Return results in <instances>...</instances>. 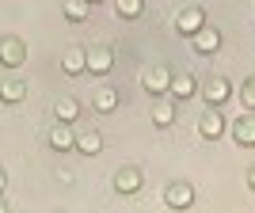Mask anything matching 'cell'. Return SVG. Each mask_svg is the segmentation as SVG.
Masks as SVG:
<instances>
[{"label": "cell", "mask_w": 255, "mask_h": 213, "mask_svg": "<svg viewBox=\"0 0 255 213\" xmlns=\"http://www.w3.org/2000/svg\"><path fill=\"white\" fill-rule=\"evenodd\" d=\"M194 92H198V84H194V76H191V73H183V76H171L168 99H191Z\"/></svg>", "instance_id": "cell-13"}, {"label": "cell", "mask_w": 255, "mask_h": 213, "mask_svg": "<svg viewBox=\"0 0 255 213\" xmlns=\"http://www.w3.org/2000/svg\"><path fill=\"white\" fill-rule=\"evenodd\" d=\"M115 191L118 194H137L141 191V171L137 168H118L115 171Z\"/></svg>", "instance_id": "cell-8"}, {"label": "cell", "mask_w": 255, "mask_h": 213, "mask_svg": "<svg viewBox=\"0 0 255 213\" xmlns=\"http://www.w3.org/2000/svg\"><path fill=\"white\" fill-rule=\"evenodd\" d=\"M240 99H244L248 110H255V76H248V80H244V88H240Z\"/></svg>", "instance_id": "cell-21"}, {"label": "cell", "mask_w": 255, "mask_h": 213, "mask_svg": "<svg viewBox=\"0 0 255 213\" xmlns=\"http://www.w3.org/2000/svg\"><path fill=\"white\" fill-rule=\"evenodd\" d=\"M0 213H8V206H4V194H0Z\"/></svg>", "instance_id": "cell-24"}, {"label": "cell", "mask_w": 255, "mask_h": 213, "mask_svg": "<svg viewBox=\"0 0 255 213\" xmlns=\"http://www.w3.org/2000/svg\"><path fill=\"white\" fill-rule=\"evenodd\" d=\"M4 187H8V175H4V168H0V194H4Z\"/></svg>", "instance_id": "cell-22"}, {"label": "cell", "mask_w": 255, "mask_h": 213, "mask_svg": "<svg viewBox=\"0 0 255 213\" xmlns=\"http://www.w3.org/2000/svg\"><path fill=\"white\" fill-rule=\"evenodd\" d=\"M50 145H53L57 152H69V149L76 145V133H73V126H61V122H57V126L50 129Z\"/></svg>", "instance_id": "cell-15"}, {"label": "cell", "mask_w": 255, "mask_h": 213, "mask_svg": "<svg viewBox=\"0 0 255 213\" xmlns=\"http://www.w3.org/2000/svg\"><path fill=\"white\" fill-rule=\"evenodd\" d=\"M202 96H206V103H210V106H221L225 99L233 96V88H229V80H225V76H213L210 84H206Z\"/></svg>", "instance_id": "cell-11"}, {"label": "cell", "mask_w": 255, "mask_h": 213, "mask_svg": "<svg viewBox=\"0 0 255 213\" xmlns=\"http://www.w3.org/2000/svg\"><path fill=\"white\" fill-rule=\"evenodd\" d=\"M111 65H115V50H111V46H92V50H88V69L96 76L111 73Z\"/></svg>", "instance_id": "cell-6"}, {"label": "cell", "mask_w": 255, "mask_h": 213, "mask_svg": "<svg viewBox=\"0 0 255 213\" xmlns=\"http://www.w3.org/2000/svg\"><path fill=\"white\" fill-rule=\"evenodd\" d=\"M152 122L156 126H171L175 122V99H168V96L152 99Z\"/></svg>", "instance_id": "cell-12"}, {"label": "cell", "mask_w": 255, "mask_h": 213, "mask_svg": "<svg viewBox=\"0 0 255 213\" xmlns=\"http://www.w3.org/2000/svg\"><path fill=\"white\" fill-rule=\"evenodd\" d=\"M53 114H57V122H61V126H73L76 114H80V103H76V99H69V96H61L57 103H53Z\"/></svg>", "instance_id": "cell-14"}, {"label": "cell", "mask_w": 255, "mask_h": 213, "mask_svg": "<svg viewBox=\"0 0 255 213\" xmlns=\"http://www.w3.org/2000/svg\"><path fill=\"white\" fill-rule=\"evenodd\" d=\"M202 27H206V11H202V8H183L179 15H175V31L187 34V38H191V34H198Z\"/></svg>", "instance_id": "cell-4"}, {"label": "cell", "mask_w": 255, "mask_h": 213, "mask_svg": "<svg viewBox=\"0 0 255 213\" xmlns=\"http://www.w3.org/2000/svg\"><path fill=\"white\" fill-rule=\"evenodd\" d=\"M76 149L84 152V156H96V152L103 149V137H99L96 129H88V133H80V137H76Z\"/></svg>", "instance_id": "cell-17"}, {"label": "cell", "mask_w": 255, "mask_h": 213, "mask_svg": "<svg viewBox=\"0 0 255 213\" xmlns=\"http://www.w3.org/2000/svg\"><path fill=\"white\" fill-rule=\"evenodd\" d=\"M115 8H118V15H122V19H137L145 4H141V0H115Z\"/></svg>", "instance_id": "cell-20"}, {"label": "cell", "mask_w": 255, "mask_h": 213, "mask_svg": "<svg viewBox=\"0 0 255 213\" xmlns=\"http://www.w3.org/2000/svg\"><path fill=\"white\" fill-rule=\"evenodd\" d=\"M191 46L198 53H217V50H221V34L213 31V27H202L198 34H191Z\"/></svg>", "instance_id": "cell-9"}, {"label": "cell", "mask_w": 255, "mask_h": 213, "mask_svg": "<svg viewBox=\"0 0 255 213\" xmlns=\"http://www.w3.org/2000/svg\"><path fill=\"white\" fill-rule=\"evenodd\" d=\"M23 57H27L23 38H0V65H4V69H19Z\"/></svg>", "instance_id": "cell-3"}, {"label": "cell", "mask_w": 255, "mask_h": 213, "mask_svg": "<svg viewBox=\"0 0 255 213\" xmlns=\"http://www.w3.org/2000/svg\"><path fill=\"white\" fill-rule=\"evenodd\" d=\"M248 187H252V191H255V168H252V175H248Z\"/></svg>", "instance_id": "cell-23"}, {"label": "cell", "mask_w": 255, "mask_h": 213, "mask_svg": "<svg viewBox=\"0 0 255 213\" xmlns=\"http://www.w3.org/2000/svg\"><path fill=\"white\" fill-rule=\"evenodd\" d=\"M92 106L103 110V114H111V110L118 106V92H115V88H99V92H92Z\"/></svg>", "instance_id": "cell-16"}, {"label": "cell", "mask_w": 255, "mask_h": 213, "mask_svg": "<svg viewBox=\"0 0 255 213\" xmlns=\"http://www.w3.org/2000/svg\"><path fill=\"white\" fill-rule=\"evenodd\" d=\"M23 96H27V88H23L19 80H8V84H0V99H4V103H19Z\"/></svg>", "instance_id": "cell-19"}, {"label": "cell", "mask_w": 255, "mask_h": 213, "mask_svg": "<svg viewBox=\"0 0 255 213\" xmlns=\"http://www.w3.org/2000/svg\"><path fill=\"white\" fill-rule=\"evenodd\" d=\"M88 4H99V0H88Z\"/></svg>", "instance_id": "cell-25"}, {"label": "cell", "mask_w": 255, "mask_h": 213, "mask_svg": "<svg viewBox=\"0 0 255 213\" xmlns=\"http://www.w3.org/2000/svg\"><path fill=\"white\" fill-rule=\"evenodd\" d=\"M198 129H202V137H206V141H217V137L225 133V118H221V110H217V106H210V110L202 114V122H198Z\"/></svg>", "instance_id": "cell-7"}, {"label": "cell", "mask_w": 255, "mask_h": 213, "mask_svg": "<svg viewBox=\"0 0 255 213\" xmlns=\"http://www.w3.org/2000/svg\"><path fill=\"white\" fill-rule=\"evenodd\" d=\"M141 84H145V92H149V96H168V88H171V69L168 65H152L149 73L141 76Z\"/></svg>", "instance_id": "cell-1"}, {"label": "cell", "mask_w": 255, "mask_h": 213, "mask_svg": "<svg viewBox=\"0 0 255 213\" xmlns=\"http://www.w3.org/2000/svg\"><path fill=\"white\" fill-rule=\"evenodd\" d=\"M233 137H236L240 149H255V110L252 114H240L233 122Z\"/></svg>", "instance_id": "cell-5"}, {"label": "cell", "mask_w": 255, "mask_h": 213, "mask_svg": "<svg viewBox=\"0 0 255 213\" xmlns=\"http://www.w3.org/2000/svg\"><path fill=\"white\" fill-rule=\"evenodd\" d=\"M61 65H65V73H69V76H80L88 69V50H84V46H69Z\"/></svg>", "instance_id": "cell-10"}, {"label": "cell", "mask_w": 255, "mask_h": 213, "mask_svg": "<svg viewBox=\"0 0 255 213\" xmlns=\"http://www.w3.org/2000/svg\"><path fill=\"white\" fill-rule=\"evenodd\" d=\"M164 202H168V210H191L194 206V187L191 183H168V187H164Z\"/></svg>", "instance_id": "cell-2"}, {"label": "cell", "mask_w": 255, "mask_h": 213, "mask_svg": "<svg viewBox=\"0 0 255 213\" xmlns=\"http://www.w3.org/2000/svg\"><path fill=\"white\" fill-rule=\"evenodd\" d=\"M88 11H92V4H88V0H65V19L84 23V19H88Z\"/></svg>", "instance_id": "cell-18"}]
</instances>
